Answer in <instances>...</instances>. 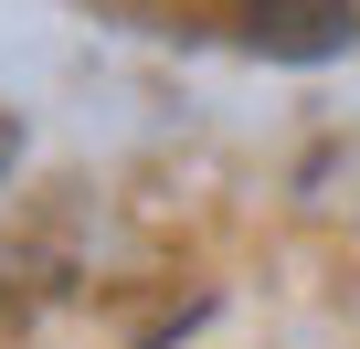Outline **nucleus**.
<instances>
[{
	"mask_svg": "<svg viewBox=\"0 0 360 349\" xmlns=\"http://www.w3.org/2000/svg\"><path fill=\"white\" fill-rule=\"evenodd\" d=\"M244 43L276 64H328L360 43V0H244Z\"/></svg>",
	"mask_w": 360,
	"mask_h": 349,
	"instance_id": "nucleus-1",
	"label": "nucleus"
}]
</instances>
